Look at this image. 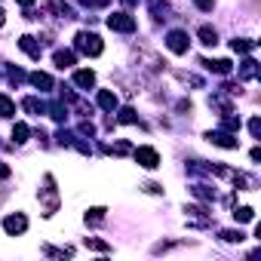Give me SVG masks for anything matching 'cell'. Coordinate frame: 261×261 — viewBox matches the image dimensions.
<instances>
[{
  "label": "cell",
  "instance_id": "obj_3",
  "mask_svg": "<svg viewBox=\"0 0 261 261\" xmlns=\"http://www.w3.org/2000/svg\"><path fill=\"white\" fill-rule=\"evenodd\" d=\"M108 25H111L114 31H136V19H129L126 13H114V16L108 19Z\"/></svg>",
  "mask_w": 261,
  "mask_h": 261
},
{
  "label": "cell",
  "instance_id": "obj_5",
  "mask_svg": "<svg viewBox=\"0 0 261 261\" xmlns=\"http://www.w3.org/2000/svg\"><path fill=\"white\" fill-rule=\"evenodd\" d=\"M25 227H28L25 215H7V218H4V230H7V233H22Z\"/></svg>",
  "mask_w": 261,
  "mask_h": 261
},
{
  "label": "cell",
  "instance_id": "obj_4",
  "mask_svg": "<svg viewBox=\"0 0 261 261\" xmlns=\"http://www.w3.org/2000/svg\"><path fill=\"white\" fill-rule=\"evenodd\" d=\"M166 46H169L175 56L188 53V34H185V31H172V34H169V40H166Z\"/></svg>",
  "mask_w": 261,
  "mask_h": 261
},
{
  "label": "cell",
  "instance_id": "obj_17",
  "mask_svg": "<svg viewBox=\"0 0 261 261\" xmlns=\"http://www.w3.org/2000/svg\"><path fill=\"white\" fill-rule=\"evenodd\" d=\"M19 4H22V7H31V4H34V0H19Z\"/></svg>",
  "mask_w": 261,
  "mask_h": 261
},
{
  "label": "cell",
  "instance_id": "obj_7",
  "mask_svg": "<svg viewBox=\"0 0 261 261\" xmlns=\"http://www.w3.org/2000/svg\"><path fill=\"white\" fill-rule=\"evenodd\" d=\"M56 65H59V68H71V65H74V53H71V49H59V53H56Z\"/></svg>",
  "mask_w": 261,
  "mask_h": 261
},
{
  "label": "cell",
  "instance_id": "obj_11",
  "mask_svg": "<svg viewBox=\"0 0 261 261\" xmlns=\"http://www.w3.org/2000/svg\"><path fill=\"white\" fill-rule=\"evenodd\" d=\"M0 114H4V117H13V114H16V105H13L7 95H0Z\"/></svg>",
  "mask_w": 261,
  "mask_h": 261
},
{
  "label": "cell",
  "instance_id": "obj_1",
  "mask_svg": "<svg viewBox=\"0 0 261 261\" xmlns=\"http://www.w3.org/2000/svg\"><path fill=\"white\" fill-rule=\"evenodd\" d=\"M77 49L86 56H98L101 53V40L95 34H77Z\"/></svg>",
  "mask_w": 261,
  "mask_h": 261
},
{
  "label": "cell",
  "instance_id": "obj_2",
  "mask_svg": "<svg viewBox=\"0 0 261 261\" xmlns=\"http://www.w3.org/2000/svg\"><path fill=\"white\" fill-rule=\"evenodd\" d=\"M136 160H139L145 169H157V166H160V154H157L154 148H139V151H136Z\"/></svg>",
  "mask_w": 261,
  "mask_h": 261
},
{
  "label": "cell",
  "instance_id": "obj_8",
  "mask_svg": "<svg viewBox=\"0 0 261 261\" xmlns=\"http://www.w3.org/2000/svg\"><path fill=\"white\" fill-rule=\"evenodd\" d=\"M31 83H34V86H43V89H49V86H53L49 74H40V71H34V74H31Z\"/></svg>",
  "mask_w": 261,
  "mask_h": 261
},
{
  "label": "cell",
  "instance_id": "obj_15",
  "mask_svg": "<svg viewBox=\"0 0 261 261\" xmlns=\"http://www.w3.org/2000/svg\"><path fill=\"white\" fill-rule=\"evenodd\" d=\"M243 77L249 80V77H255V62L249 59V62H243Z\"/></svg>",
  "mask_w": 261,
  "mask_h": 261
},
{
  "label": "cell",
  "instance_id": "obj_18",
  "mask_svg": "<svg viewBox=\"0 0 261 261\" xmlns=\"http://www.w3.org/2000/svg\"><path fill=\"white\" fill-rule=\"evenodd\" d=\"M4 22H7V19H4V10H0V25H4Z\"/></svg>",
  "mask_w": 261,
  "mask_h": 261
},
{
  "label": "cell",
  "instance_id": "obj_13",
  "mask_svg": "<svg viewBox=\"0 0 261 261\" xmlns=\"http://www.w3.org/2000/svg\"><path fill=\"white\" fill-rule=\"evenodd\" d=\"M13 139H16V142H25V139H28V126H25V123H16Z\"/></svg>",
  "mask_w": 261,
  "mask_h": 261
},
{
  "label": "cell",
  "instance_id": "obj_14",
  "mask_svg": "<svg viewBox=\"0 0 261 261\" xmlns=\"http://www.w3.org/2000/svg\"><path fill=\"white\" fill-rule=\"evenodd\" d=\"M221 240H227V243H240V240H243V233H240V230H224V233H221Z\"/></svg>",
  "mask_w": 261,
  "mask_h": 261
},
{
  "label": "cell",
  "instance_id": "obj_6",
  "mask_svg": "<svg viewBox=\"0 0 261 261\" xmlns=\"http://www.w3.org/2000/svg\"><path fill=\"white\" fill-rule=\"evenodd\" d=\"M74 83L83 86V89H89V86L95 83V74H92V71H77V74H74Z\"/></svg>",
  "mask_w": 261,
  "mask_h": 261
},
{
  "label": "cell",
  "instance_id": "obj_9",
  "mask_svg": "<svg viewBox=\"0 0 261 261\" xmlns=\"http://www.w3.org/2000/svg\"><path fill=\"white\" fill-rule=\"evenodd\" d=\"M98 105H101L105 111H114V108H117V95H111V92H101V95H98Z\"/></svg>",
  "mask_w": 261,
  "mask_h": 261
},
{
  "label": "cell",
  "instance_id": "obj_10",
  "mask_svg": "<svg viewBox=\"0 0 261 261\" xmlns=\"http://www.w3.org/2000/svg\"><path fill=\"white\" fill-rule=\"evenodd\" d=\"M200 37H203L206 46H215V43H218V34H215L212 28H200Z\"/></svg>",
  "mask_w": 261,
  "mask_h": 261
},
{
  "label": "cell",
  "instance_id": "obj_12",
  "mask_svg": "<svg viewBox=\"0 0 261 261\" xmlns=\"http://www.w3.org/2000/svg\"><path fill=\"white\" fill-rule=\"evenodd\" d=\"M233 218H237V221H252V218H255V212H252L249 206H240V209L233 212Z\"/></svg>",
  "mask_w": 261,
  "mask_h": 261
},
{
  "label": "cell",
  "instance_id": "obj_16",
  "mask_svg": "<svg viewBox=\"0 0 261 261\" xmlns=\"http://www.w3.org/2000/svg\"><path fill=\"white\" fill-rule=\"evenodd\" d=\"M10 175V166H4V163H0V178H7Z\"/></svg>",
  "mask_w": 261,
  "mask_h": 261
}]
</instances>
